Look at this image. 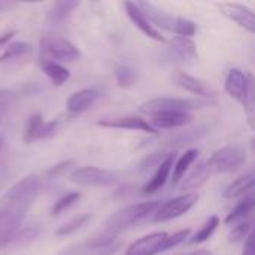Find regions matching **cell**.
I'll return each instance as SVG.
<instances>
[{
  "label": "cell",
  "instance_id": "obj_40",
  "mask_svg": "<svg viewBox=\"0 0 255 255\" xmlns=\"http://www.w3.org/2000/svg\"><path fill=\"white\" fill-rule=\"evenodd\" d=\"M247 120H248V126L253 128L255 131V112L253 115H250V117H247Z\"/></svg>",
  "mask_w": 255,
  "mask_h": 255
},
{
  "label": "cell",
  "instance_id": "obj_41",
  "mask_svg": "<svg viewBox=\"0 0 255 255\" xmlns=\"http://www.w3.org/2000/svg\"><path fill=\"white\" fill-rule=\"evenodd\" d=\"M179 255H212L208 250H199V251H194L191 254H179Z\"/></svg>",
  "mask_w": 255,
  "mask_h": 255
},
{
  "label": "cell",
  "instance_id": "obj_4",
  "mask_svg": "<svg viewBox=\"0 0 255 255\" xmlns=\"http://www.w3.org/2000/svg\"><path fill=\"white\" fill-rule=\"evenodd\" d=\"M217 105V99L208 97H155L143 102L139 111L148 117L160 112L175 111V112H193L203 108H211Z\"/></svg>",
  "mask_w": 255,
  "mask_h": 255
},
{
  "label": "cell",
  "instance_id": "obj_42",
  "mask_svg": "<svg viewBox=\"0 0 255 255\" xmlns=\"http://www.w3.org/2000/svg\"><path fill=\"white\" fill-rule=\"evenodd\" d=\"M250 146H251V151H253V154L255 155V137L254 139H251V143H250Z\"/></svg>",
  "mask_w": 255,
  "mask_h": 255
},
{
  "label": "cell",
  "instance_id": "obj_22",
  "mask_svg": "<svg viewBox=\"0 0 255 255\" xmlns=\"http://www.w3.org/2000/svg\"><path fill=\"white\" fill-rule=\"evenodd\" d=\"M255 211V191L241 197L239 203L230 211V214L226 217L227 224H238L247 218H251Z\"/></svg>",
  "mask_w": 255,
  "mask_h": 255
},
{
  "label": "cell",
  "instance_id": "obj_23",
  "mask_svg": "<svg viewBox=\"0 0 255 255\" xmlns=\"http://www.w3.org/2000/svg\"><path fill=\"white\" fill-rule=\"evenodd\" d=\"M197 157H199V149L190 148L175 160L173 170H172V187L179 185L185 179V173L188 172L191 164L197 160Z\"/></svg>",
  "mask_w": 255,
  "mask_h": 255
},
{
  "label": "cell",
  "instance_id": "obj_37",
  "mask_svg": "<svg viewBox=\"0 0 255 255\" xmlns=\"http://www.w3.org/2000/svg\"><path fill=\"white\" fill-rule=\"evenodd\" d=\"M15 105V96L10 91L1 90L0 91V115L7 112Z\"/></svg>",
  "mask_w": 255,
  "mask_h": 255
},
{
  "label": "cell",
  "instance_id": "obj_38",
  "mask_svg": "<svg viewBox=\"0 0 255 255\" xmlns=\"http://www.w3.org/2000/svg\"><path fill=\"white\" fill-rule=\"evenodd\" d=\"M242 255H255V230L248 236V239L245 241Z\"/></svg>",
  "mask_w": 255,
  "mask_h": 255
},
{
  "label": "cell",
  "instance_id": "obj_25",
  "mask_svg": "<svg viewBox=\"0 0 255 255\" xmlns=\"http://www.w3.org/2000/svg\"><path fill=\"white\" fill-rule=\"evenodd\" d=\"M42 72L49 78V81L55 85V87H61L67 82V79L70 78V72L61 66L60 63L51 61V60H43L40 63Z\"/></svg>",
  "mask_w": 255,
  "mask_h": 255
},
{
  "label": "cell",
  "instance_id": "obj_9",
  "mask_svg": "<svg viewBox=\"0 0 255 255\" xmlns=\"http://www.w3.org/2000/svg\"><path fill=\"white\" fill-rule=\"evenodd\" d=\"M40 46L45 54H48L55 60L72 61L81 57V51L78 49V46L61 36L45 34L40 40Z\"/></svg>",
  "mask_w": 255,
  "mask_h": 255
},
{
  "label": "cell",
  "instance_id": "obj_39",
  "mask_svg": "<svg viewBox=\"0 0 255 255\" xmlns=\"http://www.w3.org/2000/svg\"><path fill=\"white\" fill-rule=\"evenodd\" d=\"M16 34V31L15 30H12V31H6V33H3V34H0V48L1 46H4V45H7L9 43V40L12 39V36H15Z\"/></svg>",
  "mask_w": 255,
  "mask_h": 255
},
{
  "label": "cell",
  "instance_id": "obj_11",
  "mask_svg": "<svg viewBox=\"0 0 255 255\" xmlns=\"http://www.w3.org/2000/svg\"><path fill=\"white\" fill-rule=\"evenodd\" d=\"M172 81L176 87L182 88L184 91H188L194 94V97H208V99H217V91L208 84L206 81L196 78L184 70H173L172 73Z\"/></svg>",
  "mask_w": 255,
  "mask_h": 255
},
{
  "label": "cell",
  "instance_id": "obj_36",
  "mask_svg": "<svg viewBox=\"0 0 255 255\" xmlns=\"http://www.w3.org/2000/svg\"><path fill=\"white\" fill-rule=\"evenodd\" d=\"M73 166V163L72 161H63V163H60V164H55L54 167H51L49 170H48V173H46V176H48V181H54V179H57V178H60L61 175H64L70 167Z\"/></svg>",
  "mask_w": 255,
  "mask_h": 255
},
{
  "label": "cell",
  "instance_id": "obj_32",
  "mask_svg": "<svg viewBox=\"0 0 255 255\" xmlns=\"http://www.w3.org/2000/svg\"><path fill=\"white\" fill-rule=\"evenodd\" d=\"M78 6L76 1H58L54 4V7L51 9L49 12V19L52 22H60L63 19H66L72 12L73 9Z\"/></svg>",
  "mask_w": 255,
  "mask_h": 255
},
{
  "label": "cell",
  "instance_id": "obj_26",
  "mask_svg": "<svg viewBox=\"0 0 255 255\" xmlns=\"http://www.w3.org/2000/svg\"><path fill=\"white\" fill-rule=\"evenodd\" d=\"M218 227H220V218H218L217 215L209 217V218L200 226V229L187 241V244H188V245H200V244L209 241V239L212 238V235L217 232Z\"/></svg>",
  "mask_w": 255,
  "mask_h": 255
},
{
  "label": "cell",
  "instance_id": "obj_24",
  "mask_svg": "<svg viewBox=\"0 0 255 255\" xmlns=\"http://www.w3.org/2000/svg\"><path fill=\"white\" fill-rule=\"evenodd\" d=\"M211 176H212V173L208 169L206 161L199 163L194 167V170L181 182V188H182V191H187V193H196V190L202 188L209 181Z\"/></svg>",
  "mask_w": 255,
  "mask_h": 255
},
{
  "label": "cell",
  "instance_id": "obj_34",
  "mask_svg": "<svg viewBox=\"0 0 255 255\" xmlns=\"http://www.w3.org/2000/svg\"><path fill=\"white\" fill-rule=\"evenodd\" d=\"M9 175V151L3 136H0V188L4 185Z\"/></svg>",
  "mask_w": 255,
  "mask_h": 255
},
{
  "label": "cell",
  "instance_id": "obj_6",
  "mask_svg": "<svg viewBox=\"0 0 255 255\" xmlns=\"http://www.w3.org/2000/svg\"><path fill=\"white\" fill-rule=\"evenodd\" d=\"M247 163V151L241 145H227L217 149L208 160V169L212 175L233 173L241 170Z\"/></svg>",
  "mask_w": 255,
  "mask_h": 255
},
{
  "label": "cell",
  "instance_id": "obj_10",
  "mask_svg": "<svg viewBox=\"0 0 255 255\" xmlns=\"http://www.w3.org/2000/svg\"><path fill=\"white\" fill-rule=\"evenodd\" d=\"M217 7L224 18L238 24L241 28L247 30L248 33L255 34V12L253 9H250L245 4L233 3V1L218 3Z\"/></svg>",
  "mask_w": 255,
  "mask_h": 255
},
{
  "label": "cell",
  "instance_id": "obj_20",
  "mask_svg": "<svg viewBox=\"0 0 255 255\" xmlns=\"http://www.w3.org/2000/svg\"><path fill=\"white\" fill-rule=\"evenodd\" d=\"M99 99H100V94L96 90H91V88L79 90L70 94V97L66 102V109L69 114L78 115V114L88 111Z\"/></svg>",
  "mask_w": 255,
  "mask_h": 255
},
{
  "label": "cell",
  "instance_id": "obj_14",
  "mask_svg": "<svg viewBox=\"0 0 255 255\" xmlns=\"http://www.w3.org/2000/svg\"><path fill=\"white\" fill-rule=\"evenodd\" d=\"M169 235L166 232H154L134 241L126 251V255H157L164 251Z\"/></svg>",
  "mask_w": 255,
  "mask_h": 255
},
{
  "label": "cell",
  "instance_id": "obj_1",
  "mask_svg": "<svg viewBox=\"0 0 255 255\" xmlns=\"http://www.w3.org/2000/svg\"><path fill=\"white\" fill-rule=\"evenodd\" d=\"M39 190L40 181L37 175L30 173L0 197V248L18 236L27 212L37 199Z\"/></svg>",
  "mask_w": 255,
  "mask_h": 255
},
{
  "label": "cell",
  "instance_id": "obj_29",
  "mask_svg": "<svg viewBox=\"0 0 255 255\" xmlns=\"http://www.w3.org/2000/svg\"><path fill=\"white\" fill-rule=\"evenodd\" d=\"M90 218H91V214H81V215H76V217H73L70 221L64 223L61 227H58V229L55 230V235L60 236V238L69 236V235L78 232L81 227H84V226L90 221Z\"/></svg>",
  "mask_w": 255,
  "mask_h": 255
},
{
  "label": "cell",
  "instance_id": "obj_5",
  "mask_svg": "<svg viewBox=\"0 0 255 255\" xmlns=\"http://www.w3.org/2000/svg\"><path fill=\"white\" fill-rule=\"evenodd\" d=\"M137 4L155 28H163L166 31L175 33L176 36L184 37H193L197 33V24L188 18L167 13L166 10L148 1H137Z\"/></svg>",
  "mask_w": 255,
  "mask_h": 255
},
{
  "label": "cell",
  "instance_id": "obj_28",
  "mask_svg": "<svg viewBox=\"0 0 255 255\" xmlns=\"http://www.w3.org/2000/svg\"><path fill=\"white\" fill-rule=\"evenodd\" d=\"M31 52V45L27 43V42H12L9 43L3 54L0 55V64L3 63H7L10 60H15V58H19V57H24L27 54Z\"/></svg>",
  "mask_w": 255,
  "mask_h": 255
},
{
  "label": "cell",
  "instance_id": "obj_19",
  "mask_svg": "<svg viewBox=\"0 0 255 255\" xmlns=\"http://www.w3.org/2000/svg\"><path fill=\"white\" fill-rule=\"evenodd\" d=\"M208 127L205 126H200V127H196V128H191V130H185V131H176L167 137L163 139L161 142V148L158 149H164V151H170V149H178L181 146H187V145H191L197 140H200L206 133H208Z\"/></svg>",
  "mask_w": 255,
  "mask_h": 255
},
{
  "label": "cell",
  "instance_id": "obj_43",
  "mask_svg": "<svg viewBox=\"0 0 255 255\" xmlns=\"http://www.w3.org/2000/svg\"><path fill=\"white\" fill-rule=\"evenodd\" d=\"M4 6H6V4H4V3H1V1H0V9H3V7H4Z\"/></svg>",
  "mask_w": 255,
  "mask_h": 255
},
{
  "label": "cell",
  "instance_id": "obj_16",
  "mask_svg": "<svg viewBox=\"0 0 255 255\" xmlns=\"http://www.w3.org/2000/svg\"><path fill=\"white\" fill-rule=\"evenodd\" d=\"M57 128H58L57 120L45 123L43 117L40 114H34L28 118L25 133H24V140L27 143H30V142L39 140V139H49L57 133Z\"/></svg>",
  "mask_w": 255,
  "mask_h": 255
},
{
  "label": "cell",
  "instance_id": "obj_8",
  "mask_svg": "<svg viewBox=\"0 0 255 255\" xmlns=\"http://www.w3.org/2000/svg\"><path fill=\"white\" fill-rule=\"evenodd\" d=\"M70 181L82 187H112L118 184L117 173L100 167L84 166L70 173Z\"/></svg>",
  "mask_w": 255,
  "mask_h": 255
},
{
  "label": "cell",
  "instance_id": "obj_15",
  "mask_svg": "<svg viewBox=\"0 0 255 255\" xmlns=\"http://www.w3.org/2000/svg\"><path fill=\"white\" fill-rule=\"evenodd\" d=\"M193 120H194V117L190 112L167 111V112H160V114L151 115L148 121L158 131V130H175V128L185 127Z\"/></svg>",
  "mask_w": 255,
  "mask_h": 255
},
{
  "label": "cell",
  "instance_id": "obj_27",
  "mask_svg": "<svg viewBox=\"0 0 255 255\" xmlns=\"http://www.w3.org/2000/svg\"><path fill=\"white\" fill-rule=\"evenodd\" d=\"M255 230V218H247L241 223H238L232 232L229 233V242H233V244H238V242H242V241H247L248 236Z\"/></svg>",
  "mask_w": 255,
  "mask_h": 255
},
{
  "label": "cell",
  "instance_id": "obj_12",
  "mask_svg": "<svg viewBox=\"0 0 255 255\" xmlns=\"http://www.w3.org/2000/svg\"><path fill=\"white\" fill-rule=\"evenodd\" d=\"M124 9L130 21L149 39L160 42V43H169V40L160 33L158 28L154 27V24L148 19V16L143 13V10L139 7L137 1H124Z\"/></svg>",
  "mask_w": 255,
  "mask_h": 255
},
{
  "label": "cell",
  "instance_id": "obj_2",
  "mask_svg": "<svg viewBox=\"0 0 255 255\" xmlns=\"http://www.w3.org/2000/svg\"><path fill=\"white\" fill-rule=\"evenodd\" d=\"M226 93L242 105L247 117L255 112V76L239 67H233L227 72L224 79Z\"/></svg>",
  "mask_w": 255,
  "mask_h": 255
},
{
  "label": "cell",
  "instance_id": "obj_30",
  "mask_svg": "<svg viewBox=\"0 0 255 255\" xmlns=\"http://www.w3.org/2000/svg\"><path fill=\"white\" fill-rule=\"evenodd\" d=\"M115 79L118 87L121 88H131L137 81V72L130 66H118L115 69Z\"/></svg>",
  "mask_w": 255,
  "mask_h": 255
},
{
  "label": "cell",
  "instance_id": "obj_21",
  "mask_svg": "<svg viewBox=\"0 0 255 255\" xmlns=\"http://www.w3.org/2000/svg\"><path fill=\"white\" fill-rule=\"evenodd\" d=\"M255 191V167L253 170L244 173L239 176L236 181H233L226 190H224V197L226 199H239L244 197L250 193Z\"/></svg>",
  "mask_w": 255,
  "mask_h": 255
},
{
  "label": "cell",
  "instance_id": "obj_7",
  "mask_svg": "<svg viewBox=\"0 0 255 255\" xmlns=\"http://www.w3.org/2000/svg\"><path fill=\"white\" fill-rule=\"evenodd\" d=\"M199 197H200L199 193H184L181 196L167 200L166 203L160 205V208L152 217V221L155 224H163L181 218L197 205Z\"/></svg>",
  "mask_w": 255,
  "mask_h": 255
},
{
  "label": "cell",
  "instance_id": "obj_35",
  "mask_svg": "<svg viewBox=\"0 0 255 255\" xmlns=\"http://www.w3.org/2000/svg\"><path fill=\"white\" fill-rule=\"evenodd\" d=\"M190 235H191V229H184V230H179L173 235H169V238L164 244V251L184 244L187 239H190Z\"/></svg>",
  "mask_w": 255,
  "mask_h": 255
},
{
  "label": "cell",
  "instance_id": "obj_13",
  "mask_svg": "<svg viewBox=\"0 0 255 255\" xmlns=\"http://www.w3.org/2000/svg\"><path fill=\"white\" fill-rule=\"evenodd\" d=\"M100 127L105 128H120V130H131V131H143L152 136H157L158 131L149 124L148 120L137 117V115H127V117H117V118H105L97 123Z\"/></svg>",
  "mask_w": 255,
  "mask_h": 255
},
{
  "label": "cell",
  "instance_id": "obj_31",
  "mask_svg": "<svg viewBox=\"0 0 255 255\" xmlns=\"http://www.w3.org/2000/svg\"><path fill=\"white\" fill-rule=\"evenodd\" d=\"M79 199H81V193H78V191H72V193H67V194H64V196H61V197L54 203V206H52V209H51V215H52V217L61 215L63 212H66L67 209H70Z\"/></svg>",
  "mask_w": 255,
  "mask_h": 255
},
{
  "label": "cell",
  "instance_id": "obj_18",
  "mask_svg": "<svg viewBox=\"0 0 255 255\" xmlns=\"http://www.w3.org/2000/svg\"><path fill=\"white\" fill-rule=\"evenodd\" d=\"M173 164H175V152H172L155 170H154V175L151 176V179L142 187L140 190V194L142 196H151V194H155L157 191H160L166 182L169 181L170 175H172V170H173Z\"/></svg>",
  "mask_w": 255,
  "mask_h": 255
},
{
  "label": "cell",
  "instance_id": "obj_33",
  "mask_svg": "<svg viewBox=\"0 0 255 255\" xmlns=\"http://www.w3.org/2000/svg\"><path fill=\"white\" fill-rule=\"evenodd\" d=\"M172 152L175 151H164V149H157L154 152H151L149 155H146L142 163H140V170L145 172V170H151V169H157Z\"/></svg>",
  "mask_w": 255,
  "mask_h": 255
},
{
  "label": "cell",
  "instance_id": "obj_3",
  "mask_svg": "<svg viewBox=\"0 0 255 255\" xmlns=\"http://www.w3.org/2000/svg\"><path fill=\"white\" fill-rule=\"evenodd\" d=\"M158 208H160L158 200L133 203V205L124 206L120 211H117L114 215L109 217V220L105 224L103 232H106L112 236H118L123 230H126V229L140 223L142 220L154 215Z\"/></svg>",
  "mask_w": 255,
  "mask_h": 255
},
{
  "label": "cell",
  "instance_id": "obj_17",
  "mask_svg": "<svg viewBox=\"0 0 255 255\" xmlns=\"http://www.w3.org/2000/svg\"><path fill=\"white\" fill-rule=\"evenodd\" d=\"M166 55H167V60H172L176 63L191 61L197 57L196 43L193 42L191 37L175 36L172 40H169V48L166 49Z\"/></svg>",
  "mask_w": 255,
  "mask_h": 255
}]
</instances>
